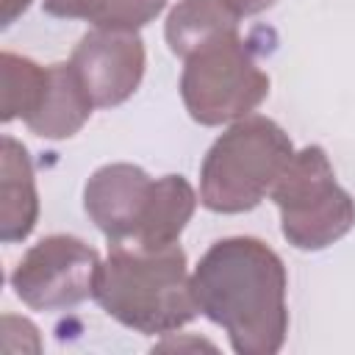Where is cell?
<instances>
[{
  "instance_id": "12",
  "label": "cell",
  "mask_w": 355,
  "mask_h": 355,
  "mask_svg": "<svg viewBox=\"0 0 355 355\" xmlns=\"http://www.w3.org/2000/svg\"><path fill=\"white\" fill-rule=\"evenodd\" d=\"M194 208H197V194L183 175L158 178L153 186L147 214L139 225V233L128 244H136L144 250H164V247L178 244Z\"/></svg>"
},
{
  "instance_id": "11",
  "label": "cell",
  "mask_w": 355,
  "mask_h": 355,
  "mask_svg": "<svg viewBox=\"0 0 355 355\" xmlns=\"http://www.w3.org/2000/svg\"><path fill=\"white\" fill-rule=\"evenodd\" d=\"M239 11L227 0H180L164 25L166 44L183 61L205 44L239 33Z\"/></svg>"
},
{
  "instance_id": "9",
  "label": "cell",
  "mask_w": 355,
  "mask_h": 355,
  "mask_svg": "<svg viewBox=\"0 0 355 355\" xmlns=\"http://www.w3.org/2000/svg\"><path fill=\"white\" fill-rule=\"evenodd\" d=\"M39 219V194L28 150L14 139L3 136L0 153V239L3 244L25 241Z\"/></svg>"
},
{
  "instance_id": "8",
  "label": "cell",
  "mask_w": 355,
  "mask_h": 355,
  "mask_svg": "<svg viewBox=\"0 0 355 355\" xmlns=\"http://www.w3.org/2000/svg\"><path fill=\"white\" fill-rule=\"evenodd\" d=\"M155 180L136 164H105L83 189V208L111 244H128L139 233Z\"/></svg>"
},
{
  "instance_id": "1",
  "label": "cell",
  "mask_w": 355,
  "mask_h": 355,
  "mask_svg": "<svg viewBox=\"0 0 355 355\" xmlns=\"http://www.w3.org/2000/svg\"><path fill=\"white\" fill-rule=\"evenodd\" d=\"M197 311L219 324L233 352L275 355L288 333V275L283 258L261 239L214 241L191 275Z\"/></svg>"
},
{
  "instance_id": "2",
  "label": "cell",
  "mask_w": 355,
  "mask_h": 355,
  "mask_svg": "<svg viewBox=\"0 0 355 355\" xmlns=\"http://www.w3.org/2000/svg\"><path fill=\"white\" fill-rule=\"evenodd\" d=\"M94 300L111 319L144 336H166L200 313L180 244L164 250L108 244Z\"/></svg>"
},
{
  "instance_id": "15",
  "label": "cell",
  "mask_w": 355,
  "mask_h": 355,
  "mask_svg": "<svg viewBox=\"0 0 355 355\" xmlns=\"http://www.w3.org/2000/svg\"><path fill=\"white\" fill-rule=\"evenodd\" d=\"M31 0H0V25L8 28L14 25L25 11H28Z\"/></svg>"
},
{
  "instance_id": "14",
  "label": "cell",
  "mask_w": 355,
  "mask_h": 355,
  "mask_svg": "<svg viewBox=\"0 0 355 355\" xmlns=\"http://www.w3.org/2000/svg\"><path fill=\"white\" fill-rule=\"evenodd\" d=\"M0 72H3V105L0 119H22L28 122L36 108L42 105V97L47 92V67H39L36 61L17 55L11 50L0 53Z\"/></svg>"
},
{
  "instance_id": "4",
  "label": "cell",
  "mask_w": 355,
  "mask_h": 355,
  "mask_svg": "<svg viewBox=\"0 0 355 355\" xmlns=\"http://www.w3.org/2000/svg\"><path fill=\"white\" fill-rule=\"evenodd\" d=\"M269 197L280 211L283 239L305 252L336 244L355 225V200L338 186L330 158L319 144L294 153Z\"/></svg>"
},
{
  "instance_id": "10",
  "label": "cell",
  "mask_w": 355,
  "mask_h": 355,
  "mask_svg": "<svg viewBox=\"0 0 355 355\" xmlns=\"http://www.w3.org/2000/svg\"><path fill=\"white\" fill-rule=\"evenodd\" d=\"M47 72L50 78H47V92L42 97V105L25 125L31 133L58 141V139L75 136L89 122L94 103L69 61L50 64Z\"/></svg>"
},
{
  "instance_id": "7",
  "label": "cell",
  "mask_w": 355,
  "mask_h": 355,
  "mask_svg": "<svg viewBox=\"0 0 355 355\" xmlns=\"http://www.w3.org/2000/svg\"><path fill=\"white\" fill-rule=\"evenodd\" d=\"M69 64L75 67L92 103L97 108H114L139 89L147 55L136 31L94 28L80 36Z\"/></svg>"
},
{
  "instance_id": "3",
  "label": "cell",
  "mask_w": 355,
  "mask_h": 355,
  "mask_svg": "<svg viewBox=\"0 0 355 355\" xmlns=\"http://www.w3.org/2000/svg\"><path fill=\"white\" fill-rule=\"evenodd\" d=\"M291 158L294 144L275 119L261 114L236 119L202 158L200 202L214 214L252 211Z\"/></svg>"
},
{
  "instance_id": "6",
  "label": "cell",
  "mask_w": 355,
  "mask_h": 355,
  "mask_svg": "<svg viewBox=\"0 0 355 355\" xmlns=\"http://www.w3.org/2000/svg\"><path fill=\"white\" fill-rule=\"evenodd\" d=\"M100 255L78 236L55 233L36 241L11 272L14 294L33 311H61L94 297Z\"/></svg>"
},
{
  "instance_id": "5",
  "label": "cell",
  "mask_w": 355,
  "mask_h": 355,
  "mask_svg": "<svg viewBox=\"0 0 355 355\" xmlns=\"http://www.w3.org/2000/svg\"><path fill=\"white\" fill-rule=\"evenodd\" d=\"M269 94V75L255 64L239 33H227L186 58L180 97L189 116L205 128L250 116Z\"/></svg>"
},
{
  "instance_id": "13",
  "label": "cell",
  "mask_w": 355,
  "mask_h": 355,
  "mask_svg": "<svg viewBox=\"0 0 355 355\" xmlns=\"http://www.w3.org/2000/svg\"><path fill=\"white\" fill-rule=\"evenodd\" d=\"M42 8L50 17L86 19L94 28L139 31L166 8V0H42Z\"/></svg>"
},
{
  "instance_id": "16",
  "label": "cell",
  "mask_w": 355,
  "mask_h": 355,
  "mask_svg": "<svg viewBox=\"0 0 355 355\" xmlns=\"http://www.w3.org/2000/svg\"><path fill=\"white\" fill-rule=\"evenodd\" d=\"M227 3L239 11V17H255V14L266 11V8H272L277 0H227Z\"/></svg>"
}]
</instances>
